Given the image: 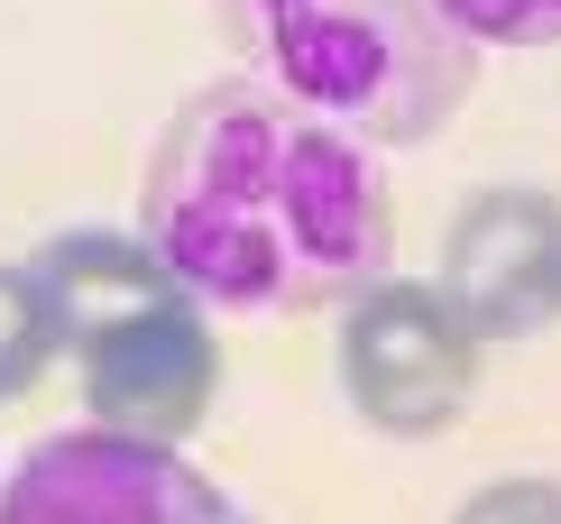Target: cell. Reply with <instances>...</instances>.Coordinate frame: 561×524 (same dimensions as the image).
Returning <instances> with one entry per match:
<instances>
[{"instance_id":"6","label":"cell","mask_w":561,"mask_h":524,"mask_svg":"<svg viewBox=\"0 0 561 524\" xmlns=\"http://www.w3.org/2000/svg\"><path fill=\"white\" fill-rule=\"evenodd\" d=\"M65 360H75L83 405H92L102 433L157 442V451H184L203 433V414H213V396H221V331L194 295H167L148 314L92 331Z\"/></svg>"},{"instance_id":"3","label":"cell","mask_w":561,"mask_h":524,"mask_svg":"<svg viewBox=\"0 0 561 524\" xmlns=\"http://www.w3.org/2000/svg\"><path fill=\"white\" fill-rule=\"evenodd\" d=\"M341 396L368 433L387 442H433L470 414L479 396V341L442 304L433 276H378L368 295L341 304Z\"/></svg>"},{"instance_id":"7","label":"cell","mask_w":561,"mask_h":524,"mask_svg":"<svg viewBox=\"0 0 561 524\" xmlns=\"http://www.w3.org/2000/svg\"><path fill=\"white\" fill-rule=\"evenodd\" d=\"M28 276L46 295V322H56V350H83L92 331L148 314V304L184 295V285L167 276V258H157L138 230H111V221H75L56 230L46 249H28Z\"/></svg>"},{"instance_id":"8","label":"cell","mask_w":561,"mask_h":524,"mask_svg":"<svg viewBox=\"0 0 561 524\" xmlns=\"http://www.w3.org/2000/svg\"><path fill=\"white\" fill-rule=\"evenodd\" d=\"M56 360V322H46V295L28 276V258H0V405H19Z\"/></svg>"},{"instance_id":"2","label":"cell","mask_w":561,"mask_h":524,"mask_svg":"<svg viewBox=\"0 0 561 524\" xmlns=\"http://www.w3.org/2000/svg\"><path fill=\"white\" fill-rule=\"evenodd\" d=\"M240 75L341 121L368 148H424L479 83L442 0H213Z\"/></svg>"},{"instance_id":"10","label":"cell","mask_w":561,"mask_h":524,"mask_svg":"<svg viewBox=\"0 0 561 524\" xmlns=\"http://www.w3.org/2000/svg\"><path fill=\"white\" fill-rule=\"evenodd\" d=\"M451 524H561V479H534V469H516V479H488L460 497Z\"/></svg>"},{"instance_id":"5","label":"cell","mask_w":561,"mask_h":524,"mask_svg":"<svg viewBox=\"0 0 561 524\" xmlns=\"http://www.w3.org/2000/svg\"><path fill=\"white\" fill-rule=\"evenodd\" d=\"M433 285L470 322L479 350L552 331L561 322V194H543V184H479V194H460Z\"/></svg>"},{"instance_id":"4","label":"cell","mask_w":561,"mask_h":524,"mask_svg":"<svg viewBox=\"0 0 561 524\" xmlns=\"http://www.w3.org/2000/svg\"><path fill=\"white\" fill-rule=\"evenodd\" d=\"M0 524H259V515L184 451L75 423L0 469Z\"/></svg>"},{"instance_id":"1","label":"cell","mask_w":561,"mask_h":524,"mask_svg":"<svg viewBox=\"0 0 561 524\" xmlns=\"http://www.w3.org/2000/svg\"><path fill=\"white\" fill-rule=\"evenodd\" d=\"M138 240L203 314H341L387 276L396 203L368 138L259 75H221L194 83L157 129Z\"/></svg>"},{"instance_id":"9","label":"cell","mask_w":561,"mask_h":524,"mask_svg":"<svg viewBox=\"0 0 561 524\" xmlns=\"http://www.w3.org/2000/svg\"><path fill=\"white\" fill-rule=\"evenodd\" d=\"M442 19L470 46H561V0H442Z\"/></svg>"}]
</instances>
